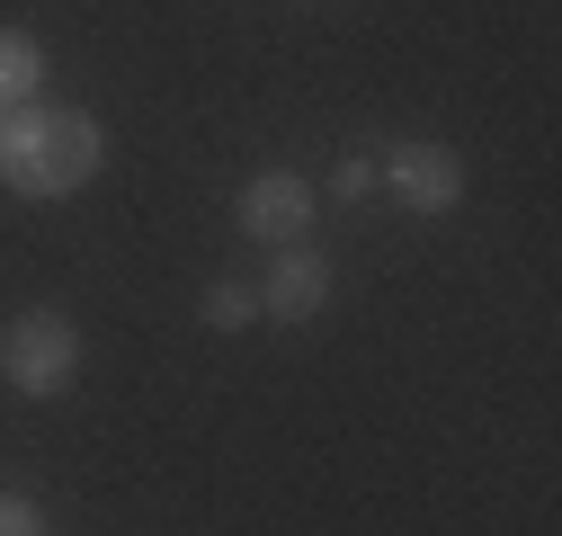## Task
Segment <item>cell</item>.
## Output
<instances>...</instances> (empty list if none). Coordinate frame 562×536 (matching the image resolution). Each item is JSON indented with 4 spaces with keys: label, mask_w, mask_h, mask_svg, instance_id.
Instances as JSON below:
<instances>
[{
    "label": "cell",
    "mask_w": 562,
    "mask_h": 536,
    "mask_svg": "<svg viewBox=\"0 0 562 536\" xmlns=\"http://www.w3.org/2000/svg\"><path fill=\"white\" fill-rule=\"evenodd\" d=\"M99 161H108V125L90 108H54V99L10 108V134H0L10 197H72V188L99 179Z\"/></svg>",
    "instance_id": "6da1fadb"
},
{
    "label": "cell",
    "mask_w": 562,
    "mask_h": 536,
    "mask_svg": "<svg viewBox=\"0 0 562 536\" xmlns=\"http://www.w3.org/2000/svg\"><path fill=\"white\" fill-rule=\"evenodd\" d=\"M0 376H10V393H27V402L72 393V376H81V322L63 304L10 313V322H0Z\"/></svg>",
    "instance_id": "7a4b0ae2"
},
{
    "label": "cell",
    "mask_w": 562,
    "mask_h": 536,
    "mask_svg": "<svg viewBox=\"0 0 562 536\" xmlns=\"http://www.w3.org/2000/svg\"><path fill=\"white\" fill-rule=\"evenodd\" d=\"M375 188L393 197V206H411V215H456L464 206V161H456V144L411 134V144H393L375 161Z\"/></svg>",
    "instance_id": "3957f363"
},
{
    "label": "cell",
    "mask_w": 562,
    "mask_h": 536,
    "mask_svg": "<svg viewBox=\"0 0 562 536\" xmlns=\"http://www.w3.org/2000/svg\"><path fill=\"white\" fill-rule=\"evenodd\" d=\"M313 206H322V197L304 188V170H250L241 197H233V224L250 242H268V250H286V242L313 233Z\"/></svg>",
    "instance_id": "277c9868"
},
{
    "label": "cell",
    "mask_w": 562,
    "mask_h": 536,
    "mask_svg": "<svg viewBox=\"0 0 562 536\" xmlns=\"http://www.w3.org/2000/svg\"><path fill=\"white\" fill-rule=\"evenodd\" d=\"M250 295H259L268 322H313V313L330 304V259H322L313 242H286V250L268 259V278H259Z\"/></svg>",
    "instance_id": "5b68a950"
},
{
    "label": "cell",
    "mask_w": 562,
    "mask_h": 536,
    "mask_svg": "<svg viewBox=\"0 0 562 536\" xmlns=\"http://www.w3.org/2000/svg\"><path fill=\"white\" fill-rule=\"evenodd\" d=\"M0 99H10V108L45 99V45L27 27H0Z\"/></svg>",
    "instance_id": "8992f818"
},
{
    "label": "cell",
    "mask_w": 562,
    "mask_h": 536,
    "mask_svg": "<svg viewBox=\"0 0 562 536\" xmlns=\"http://www.w3.org/2000/svg\"><path fill=\"white\" fill-rule=\"evenodd\" d=\"M196 313L215 322V331H250V322H259V295H250V287H205Z\"/></svg>",
    "instance_id": "52a82bcc"
},
{
    "label": "cell",
    "mask_w": 562,
    "mask_h": 536,
    "mask_svg": "<svg viewBox=\"0 0 562 536\" xmlns=\"http://www.w3.org/2000/svg\"><path fill=\"white\" fill-rule=\"evenodd\" d=\"M330 197H358V206H367V197H375V161H367V153H348V161L330 170Z\"/></svg>",
    "instance_id": "ba28073f"
},
{
    "label": "cell",
    "mask_w": 562,
    "mask_h": 536,
    "mask_svg": "<svg viewBox=\"0 0 562 536\" xmlns=\"http://www.w3.org/2000/svg\"><path fill=\"white\" fill-rule=\"evenodd\" d=\"M0 536H45V510L19 501V492H0Z\"/></svg>",
    "instance_id": "9c48e42d"
},
{
    "label": "cell",
    "mask_w": 562,
    "mask_h": 536,
    "mask_svg": "<svg viewBox=\"0 0 562 536\" xmlns=\"http://www.w3.org/2000/svg\"><path fill=\"white\" fill-rule=\"evenodd\" d=\"M0 134H10V99H0Z\"/></svg>",
    "instance_id": "30bf717a"
},
{
    "label": "cell",
    "mask_w": 562,
    "mask_h": 536,
    "mask_svg": "<svg viewBox=\"0 0 562 536\" xmlns=\"http://www.w3.org/2000/svg\"><path fill=\"white\" fill-rule=\"evenodd\" d=\"M313 10H330V0H313Z\"/></svg>",
    "instance_id": "8fae6325"
}]
</instances>
